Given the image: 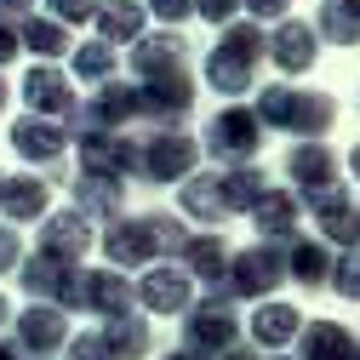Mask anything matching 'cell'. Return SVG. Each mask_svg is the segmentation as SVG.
I'll use <instances>...</instances> for the list:
<instances>
[{"mask_svg":"<svg viewBox=\"0 0 360 360\" xmlns=\"http://www.w3.org/2000/svg\"><path fill=\"white\" fill-rule=\"evenodd\" d=\"M257 52H263L257 29L223 34V46H217V58H212V80L223 86V92H246V86H252V69H257Z\"/></svg>","mask_w":360,"mask_h":360,"instance_id":"1","label":"cell"},{"mask_svg":"<svg viewBox=\"0 0 360 360\" xmlns=\"http://www.w3.org/2000/svg\"><path fill=\"white\" fill-rule=\"evenodd\" d=\"M212 149L217 155H252L257 149V120L252 115H235V109L217 115L212 120Z\"/></svg>","mask_w":360,"mask_h":360,"instance_id":"2","label":"cell"},{"mask_svg":"<svg viewBox=\"0 0 360 360\" xmlns=\"http://www.w3.org/2000/svg\"><path fill=\"white\" fill-rule=\"evenodd\" d=\"M23 92H29L34 109H69V80L52 75V69H34V75L23 80Z\"/></svg>","mask_w":360,"mask_h":360,"instance_id":"3","label":"cell"},{"mask_svg":"<svg viewBox=\"0 0 360 360\" xmlns=\"http://www.w3.org/2000/svg\"><path fill=\"white\" fill-rule=\"evenodd\" d=\"M275 58H281L286 69H309V63H314V34H309L303 23H286V29L275 34Z\"/></svg>","mask_w":360,"mask_h":360,"instance_id":"4","label":"cell"},{"mask_svg":"<svg viewBox=\"0 0 360 360\" xmlns=\"http://www.w3.org/2000/svg\"><path fill=\"white\" fill-rule=\"evenodd\" d=\"M18 149H23L29 160H46V155L63 149V138H58L52 126H40V120H23V126H18Z\"/></svg>","mask_w":360,"mask_h":360,"instance_id":"5","label":"cell"},{"mask_svg":"<svg viewBox=\"0 0 360 360\" xmlns=\"http://www.w3.org/2000/svg\"><path fill=\"white\" fill-rule=\"evenodd\" d=\"M98 23H103L109 40H131V34H138V0H109Z\"/></svg>","mask_w":360,"mask_h":360,"instance_id":"6","label":"cell"},{"mask_svg":"<svg viewBox=\"0 0 360 360\" xmlns=\"http://www.w3.org/2000/svg\"><path fill=\"white\" fill-rule=\"evenodd\" d=\"M23 40H29L34 52H63V46H69L58 23H29V29H23Z\"/></svg>","mask_w":360,"mask_h":360,"instance_id":"7","label":"cell"},{"mask_svg":"<svg viewBox=\"0 0 360 360\" xmlns=\"http://www.w3.org/2000/svg\"><path fill=\"white\" fill-rule=\"evenodd\" d=\"M80 75H109V52L103 46H86L80 52Z\"/></svg>","mask_w":360,"mask_h":360,"instance_id":"8","label":"cell"},{"mask_svg":"<svg viewBox=\"0 0 360 360\" xmlns=\"http://www.w3.org/2000/svg\"><path fill=\"white\" fill-rule=\"evenodd\" d=\"M200 12H206L212 23H229V12H235V0H200Z\"/></svg>","mask_w":360,"mask_h":360,"instance_id":"9","label":"cell"},{"mask_svg":"<svg viewBox=\"0 0 360 360\" xmlns=\"http://www.w3.org/2000/svg\"><path fill=\"white\" fill-rule=\"evenodd\" d=\"M149 6H155L160 18H184V12H189V0H149Z\"/></svg>","mask_w":360,"mask_h":360,"instance_id":"10","label":"cell"},{"mask_svg":"<svg viewBox=\"0 0 360 360\" xmlns=\"http://www.w3.org/2000/svg\"><path fill=\"white\" fill-rule=\"evenodd\" d=\"M12 52H18V34H12V29H6V23H0V63H6V58H12Z\"/></svg>","mask_w":360,"mask_h":360,"instance_id":"11","label":"cell"},{"mask_svg":"<svg viewBox=\"0 0 360 360\" xmlns=\"http://www.w3.org/2000/svg\"><path fill=\"white\" fill-rule=\"evenodd\" d=\"M252 6H257V12H269V18H275V12H286V0H252Z\"/></svg>","mask_w":360,"mask_h":360,"instance_id":"12","label":"cell"},{"mask_svg":"<svg viewBox=\"0 0 360 360\" xmlns=\"http://www.w3.org/2000/svg\"><path fill=\"white\" fill-rule=\"evenodd\" d=\"M12 6H23V0H12Z\"/></svg>","mask_w":360,"mask_h":360,"instance_id":"13","label":"cell"},{"mask_svg":"<svg viewBox=\"0 0 360 360\" xmlns=\"http://www.w3.org/2000/svg\"><path fill=\"white\" fill-rule=\"evenodd\" d=\"M354 166H360V155H354Z\"/></svg>","mask_w":360,"mask_h":360,"instance_id":"14","label":"cell"}]
</instances>
